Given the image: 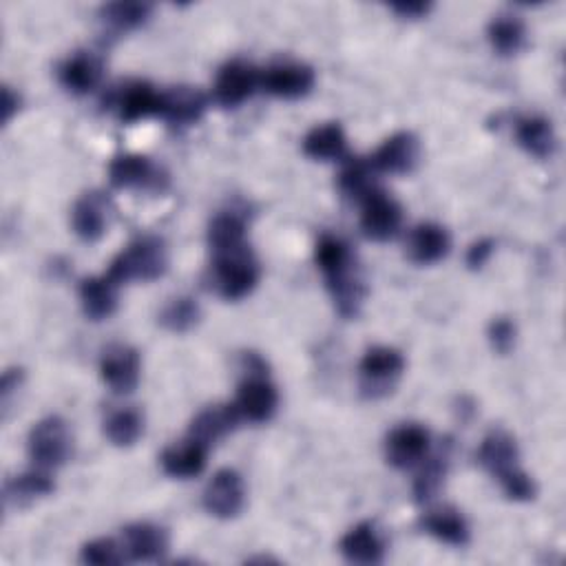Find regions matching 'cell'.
Wrapping results in <instances>:
<instances>
[{
  "instance_id": "obj_34",
  "label": "cell",
  "mask_w": 566,
  "mask_h": 566,
  "mask_svg": "<svg viewBox=\"0 0 566 566\" xmlns=\"http://www.w3.org/2000/svg\"><path fill=\"white\" fill-rule=\"evenodd\" d=\"M374 175H377V171L372 169L370 160L354 158V160H349V162L345 164V169L341 171V175H339V186H341V190H343L347 197L357 199V201H364L372 190H377V186H374Z\"/></svg>"
},
{
  "instance_id": "obj_40",
  "label": "cell",
  "mask_w": 566,
  "mask_h": 566,
  "mask_svg": "<svg viewBox=\"0 0 566 566\" xmlns=\"http://www.w3.org/2000/svg\"><path fill=\"white\" fill-rule=\"evenodd\" d=\"M390 10L401 19L418 21L432 12V3H422V0H401V3H392Z\"/></svg>"
},
{
  "instance_id": "obj_2",
  "label": "cell",
  "mask_w": 566,
  "mask_h": 566,
  "mask_svg": "<svg viewBox=\"0 0 566 566\" xmlns=\"http://www.w3.org/2000/svg\"><path fill=\"white\" fill-rule=\"evenodd\" d=\"M169 268V250L164 239L145 235L131 242L109 266L107 274L118 286L128 281H156Z\"/></svg>"
},
{
  "instance_id": "obj_13",
  "label": "cell",
  "mask_w": 566,
  "mask_h": 566,
  "mask_svg": "<svg viewBox=\"0 0 566 566\" xmlns=\"http://www.w3.org/2000/svg\"><path fill=\"white\" fill-rule=\"evenodd\" d=\"M420 156L418 139L409 131H401L390 135L383 145L374 151L370 158V164L377 173H390V175H403L414 171Z\"/></svg>"
},
{
  "instance_id": "obj_10",
  "label": "cell",
  "mask_w": 566,
  "mask_h": 566,
  "mask_svg": "<svg viewBox=\"0 0 566 566\" xmlns=\"http://www.w3.org/2000/svg\"><path fill=\"white\" fill-rule=\"evenodd\" d=\"M432 436L422 424L407 422L396 428L385 441V458L396 469H411L430 454Z\"/></svg>"
},
{
  "instance_id": "obj_39",
  "label": "cell",
  "mask_w": 566,
  "mask_h": 566,
  "mask_svg": "<svg viewBox=\"0 0 566 566\" xmlns=\"http://www.w3.org/2000/svg\"><path fill=\"white\" fill-rule=\"evenodd\" d=\"M516 323L509 317L493 319L489 325V343L499 354H509L516 345Z\"/></svg>"
},
{
  "instance_id": "obj_38",
  "label": "cell",
  "mask_w": 566,
  "mask_h": 566,
  "mask_svg": "<svg viewBox=\"0 0 566 566\" xmlns=\"http://www.w3.org/2000/svg\"><path fill=\"white\" fill-rule=\"evenodd\" d=\"M495 480L501 482L507 499L516 501V503H531L536 499V493H538V487H536L533 478L527 471H522L520 467L509 469L507 473L499 476Z\"/></svg>"
},
{
  "instance_id": "obj_5",
  "label": "cell",
  "mask_w": 566,
  "mask_h": 566,
  "mask_svg": "<svg viewBox=\"0 0 566 566\" xmlns=\"http://www.w3.org/2000/svg\"><path fill=\"white\" fill-rule=\"evenodd\" d=\"M71 432L60 416H47L29 432V456L38 469H58L71 456Z\"/></svg>"
},
{
  "instance_id": "obj_8",
  "label": "cell",
  "mask_w": 566,
  "mask_h": 566,
  "mask_svg": "<svg viewBox=\"0 0 566 566\" xmlns=\"http://www.w3.org/2000/svg\"><path fill=\"white\" fill-rule=\"evenodd\" d=\"M261 89L274 98L299 100L308 96L315 87V71L304 62H276L261 71Z\"/></svg>"
},
{
  "instance_id": "obj_21",
  "label": "cell",
  "mask_w": 566,
  "mask_h": 566,
  "mask_svg": "<svg viewBox=\"0 0 566 566\" xmlns=\"http://www.w3.org/2000/svg\"><path fill=\"white\" fill-rule=\"evenodd\" d=\"M341 555L352 564H381L385 557V542L372 522L352 527L341 538Z\"/></svg>"
},
{
  "instance_id": "obj_22",
  "label": "cell",
  "mask_w": 566,
  "mask_h": 566,
  "mask_svg": "<svg viewBox=\"0 0 566 566\" xmlns=\"http://www.w3.org/2000/svg\"><path fill=\"white\" fill-rule=\"evenodd\" d=\"M518 443L512 434L503 432V430H493L489 432L482 443L480 450L476 454L478 465L489 471L493 478H499L503 473H507L509 469L518 467Z\"/></svg>"
},
{
  "instance_id": "obj_7",
  "label": "cell",
  "mask_w": 566,
  "mask_h": 566,
  "mask_svg": "<svg viewBox=\"0 0 566 566\" xmlns=\"http://www.w3.org/2000/svg\"><path fill=\"white\" fill-rule=\"evenodd\" d=\"M403 224L401 204L383 190H372L361 201V229L372 242H390L398 235Z\"/></svg>"
},
{
  "instance_id": "obj_12",
  "label": "cell",
  "mask_w": 566,
  "mask_h": 566,
  "mask_svg": "<svg viewBox=\"0 0 566 566\" xmlns=\"http://www.w3.org/2000/svg\"><path fill=\"white\" fill-rule=\"evenodd\" d=\"M242 418L250 422H266L274 416L276 405H279V394L276 387L268 381V372H255L246 374L237 401H235Z\"/></svg>"
},
{
  "instance_id": "obj_29",
  "label": "cell",
  "mask_w": 566,
  "mask_h": 566,
  "mask_svg": "<svg viewBox=\"0 0 566 566\" xmlns=\"http://www.w3.org/2000/svg\"><path fill=\"white\" fill-rule=\"evenodd\" d=\"M422 529L432 538L450 544V546H465L469 542V525L465 516L454 507H439L422 516Z\"/></svg>"
},
{
  "instance_id": "obj_37",
  "label": "cell",
  "mask_w": 566,
  "mask_h": 566,
  "mask_svg": "<svg viewBox=\"0 0 566 566\" xmlns=\"http://www.w3.org/2000/svg\"><path fill=\"white\" fill-rule=\"evenodd\" d=\"M81 559L85 564H96V566H109V564H122L126 562V553L124 546L118 544L111 538H98L91 540L83 546L81 551Z\"/></svg>"
},
{
  "instance_id": "obj_17",
  "label": "cell",
  "mask_w": 566,
  "mask_h": 566,
  "mask_svg": "<svg viewBox=\"0 0 566 566\" xmlns=\"http://www.w3.org/2000/svg\"><path fill=\"white\" fill-rule=\"evenodd\" d=\"M126 559L156 562L169 551V533L153 522H135L122 531Z\"/></svg>"
},
{
  "instance_id": "obj_23",
  "label": "cell",
  "mask_w": 566,
  "mask_h": 566,
  "mask_svg": "<svg viewBox=\"0 0 566 566\" xmlns=\"http://www.w3.org/2000/svg\"><path fill=\"white\" fill-rule=\"evenodd\" d=\"M206 107H208V100L199 89L173 87L162 94L160 115L175 126H188V124H195L201 120Z\"/></svg>"
},
{
  "instance_id": "obj_14",
  "label": "cell",
  "mask_w": 566,
  "mask_h": 566,
  "mask_svg": "<svg viewBox=\"0 0 566 566\" xmlns=\"http://www.w3.org/2000/svg\"><path fill=\"white\" fill-rule=\"evenodd\" d=\"M242 414L237 409L235 403H224V405H210L206 409H201L193 422L188 436L206 447H210L212 443H218L220 439H224L226 434H231L237 424L242 422Z\"/></svg>"
},
{
  "instance_id": "obj_18",
  "label": "cell",
  "mask_w": 566,
  "mask_h": 566,
  "mask_svg": "<svg viewBox=\"0 0 566 566\" xmlns=\"http://www.w3.org/2000/svg\"><path fill=\"white\" fill-rule=\"evenodd\" d=\"M109 199L102 193L83 195L71 210V226L83 242H98L107 233Z\"/></svg>"
},
{
  "instance_id": "obj_30",
  "label": "cell",
  "mask_w": 566,
  "mask_h": 566,
  "mask_svg": "<svg viewBox=\"0 0 566 566\" xmlns=\"http://www.w3.org/2000/svg\"><path fill=\"white\" fill-rule=\"evenodd\" d=\"M208 244L216 255L237 250L246 246V218L237 210H224L210 222Z\"/></svg>"
},
{
  "instance_id": "obj_15",
  "label": "cell",
  "mask_w": 566,
  "mask_h": 566,
  "mask_svg": "<svg viewBox=\"0 0 566 566\" xmlns=\"http://www.w3.org/2000/svg\"><path fill=\"white\" fill-rule=\"evenodd\" d=\"M160 102L162 94L156 91V87H151L149 83L142 81L126 83L113 96V109L118 111V118L126 124L160 115Z\"/></svg>"
},
{
  "instance_id": "obj_26",
  "label": "cell",
  "mask_w": 566,
  "mask_h": 566,
  "mask_svg": "<svg viewBox=\"0 0 566 566\" xmlns=\"http://www.w3.org/2000/svg\"><path fill=\"white\" fill-rule=\"evenodd\" d=\"M516 139L529 156L538 160H549L557 147L553 124L542 115L520 118L516 124Z\"/></svg>"
},
{
  "instance_id": "obj_16",
  "label": "cell",
  "mask_w": 566,
  "mask_h": 566,
  "mask_svg": "<svg viewBox=\"0 0 566 566\" xmlns=\"http://www.w3.org/2000/svg\"><path fill=\"white\" fill-rule=\"evenodd\" d=\"M167 177L145 156H118L109 164V182L115 188H147L158 190Z\"/></svg>"
},
{
  "instance_id": "obj_11",
  "label": "cell",
  "mask_w": 566,
  "mask_h": 566,
  "mask_svg": "<svg viewBox=\"0 0 566 566\" xmlns=\"http://www.w3.org/2000/svg\"><path fill=\"white\" fill-rule=\"evenodd\" d=\"M139 354L131 345H111L102 352L100 377L113 394H131L139 383Z\"/></svg>"
},
{
  "instance_id": "obj_4",
  "label": "cell",
  "mask_w": 566,
  "mask_h": 566,
  "mask_svg": "<svg viewBox=\"0 0 566 566\" xmlns=\"http://www.w3.org/2000/svg\"><path fill=\"white\" fill-rule=\"evenodd\" d=\"M405 372V357L387 345H377L364 354L359 364V385L368 401L385 398L394 392Z\"/></svg>"
},
{
  "instance_id": "obj_1",
  "label": "cell",
  "mask_w": 566,
  "mask_h": 566,
  "mask_svg": "<svg viewBox=\"0 0 566 566\" xmlns=\"http://www.w3.org/2000/svg\"><path fill=\"white\" fill-rule=\"evenodd\" d=\"M315 259L323 272L325 286L339 315L345 319L357 317L366 299V283L357 270V263H354L349 246L339 237L323 235L317 244Z\"/></svg>"
},
{
  "instance_id": "obj_6",
  "label": "cell",
  "mask_w": 566,
  "mask_h": 566,
  "mask_svg": "<svg viewBox=\"0 0 566 566\" xmlns=\"http://www.w3.org/2000/svg\"><path fill=\"white\" fill-rule=\"evenodd\" d=\"M204 509L220 520L237 518L246 507L244 478L235 469H220L212 476L201 495Z\"/></svg>"
},
{
  "instance_id": "obj_32",
  "label": "cell",
  "mask_w": 566,
  "mask_h": 566,
  "mask_svg": "<svg viewBox=\"0 0 566 566\" xmlns=\"http://www.w3.org/2000/svg\"><path fill=\"white\" fill-rule=\"evenodd\" d=\"M104 434L115 447H133L145 434V418L137 409H118L104 420Z\"/></svg>"
},
{
  "instance_id": "obj_9",
  "label": "cell",
  "mask_w": 566,
  "mask_h": 566,
  "mask_svg": "<svg viewBox=\"0 0 566 566\" xmlns=\"http://www.w3.org/2000/svg\"><path fill=\"white\" fill-rule=\"evenodd\" d=\"M261 71H257L246 60H231L226 62L216 81V100L224 109H235L244 104L261 85Z\"/></svg>"
},
{
  "instance_id": "obj_36",
  "label": "cell",
  "mask_w": 566,
  "mask_h": 566,
  "mask_svg": "<svg viewBox=\"0 0 566 566\" xmlns=\"http://www.w3.org/2000/svg\"><path fill=\"white\" fill-rule=\"evenodd\" d=\"M199 319H201V310L193 297H177L160 312L162 328L175 334H184L193 330L199 323Z\"/></svg>"
},
{
  "instance_id": "obj_27",
  "label": "cell",
  "mask_w": 566,
  "mask_h": 566,
  "mask_svg": "<svg viewBox=\"0 0 566 566\" xmlns=\"http://www.w3.org/2000/svg\"><path fill=\"white\" fill-rule=\"evenodd\" d=\"M118 283L109 279V274L102 276H89L81 283V304L85 315L91 321L109 319L118 308Z\"/></svg>"
},
{
  "instance_id": "obj_43",
  "label": "cell",
  "mask_w": 566,
  "mask_h": 566,
  "mask_svg": "<svg viewBox=\"0 0 566 566\" xmlns=\"http://www.w3.org/2000/svg\"><path fill=\"white\" fill-rule=\"evenodd\" d=\"M21 109V96L12 91V87H3V124H8L14 113Z\"/></svg>"
},
{
  "instance_id": "obj_3",
  "label": "cell",
  "mask_w": 566,
  "mask_h": 566,
  "mask_svg": "<svg viewBox=\"0 0 566 566\" xmlns=\"http://www.w3.org/2000/svg\"><path fill=\"white\" fill-rule=\"evenodd\" d=\"M212 283L226 302H239L248 297L259 283V263L248 246L231 253L216 255L212 263Z\"/></svg>"
},
{
  "instance_id": "obj_25",
  "label": "cell",
  "mask_w": 566,
  "mask_h": 566,
  "mask_svg": "<svg viewBox=\"0 0 566 566\" xmlns=\"http://www.w3.org/2000/svg\"><path fill=\"white\" fill-rule=\"evenodd\" d=\"M304 153L319 162H336L347 153V137L339 122H325L315 126L304 137Z\"/></svg>"
},
{
  "instance_id": "obj_35",
  "label": "cell",
  "mask_w": 566,
  "mask_h": 566,
  "mask_svg": "<svg viewBox=\"0 0 566 566\" xmlns=\"http://www.w3.org/2000/svg\"><path fill=\"white\" fill-rule=\"evenodd\" d=\"M151 16L147 3H109L100 10V19L115 32H131L145 25Z\"/></svg>"
},
{
  "instance_id": "obj_24",
  "label": "cell",
  "mask_w": 566,
  "mask_h": 566,
  "mask_svg": "<svg viewBox=\"0 0 566 566\" xmlns=\"http://www.w3.org/2000/svg\"><path fill=\"white\" fill-rule=\"evenodd\" d=\"M206 458H208V447L188 436L184 443L167 447L162 452L160 465H162L164 473H169L171 478L186 480V478H195L204 471Z\"/></svg>"
},
{
  "instance_id": "obj_28",
  "label": "cell",
  "mask_w": 566,
  "mask_h": 566,
  "mask_svg": "<svg viewBox=\"0 0 566 566\" xmlns=\"http://www.w3.org/2000/svg\"><path fill=\"white\" fill-rule=\"evenodd\" d=\"M56 484L49 478V473L45 469H34L27 473H21L16 478H10L5 482V495L3 501L8 507L21 509V507H29L32 503L45 499V495L53 493Z\"/></svg>"
},
{
  "instance_id": "obj_19",
  "label": "cell",
  "mask_w": 566,
  "mask_h": 566,
  "mask_svg": "<svg viewBox=\"0 0 566 566\" xmlns=\"http://www.w3.org/2000/svg\"><path fill=\"white\" fill-rule=\"evenodd\" d=\"M450 248H452V237L441 224L424 222V224H418L409 233L407 253L414 263H420V266L439 263L441 259H445L450 255Z\"/></svg>"
},
{
  "instance_id": "obj_41",
  "label": "cell",
  "mask_w": 566,
  "mask_h": 566,
  "mask_svg": "<svg viewBox=\"0 0 566 566\" xmlns=\"http://www.w3.org/2000/svg\"><path fill=\"white\" fill-rule=\"evenodd\" d=\"M493 248H495V242H493V239H480V242L471 244L469 250H467V257H465L467 266H469L471 270H480V268L491 259Z\"/></svg>"
},
{
  "instance_id": "obj_33",
  "label": "cell",
  "mask_w": 566,
  "mask_h": 566,
  "mask_svg": "<svg viewBox=\"0 0 566 566\" xmlns=\"http://www.w3.org/2000/svg\"><path fill=\"white\" fill-rule=\"evenodd\" d=\"M447 469H450V456L445 452L436 454L432 458H424L414 478V499L418 503L432 501L445 482Z\"/></svg>"
},
{
  "instance_id": "obj_31",
  "label": "cell",
  "mask_w": 566,
  "mask_h": 566,
  "mask_svg": "<svg viewBox=\"0 0 566 566\" xmlns=\"http://www.w3.org/2000/svg\"><path fill=\"white\" fill-rule=\"evenodd\" d=\"M487 38L501 56H516L527 42L525 23L516 16H499L487 27Z\"/></svg>"
},
{
  "instance_id": "obj_20",
  "label": "cell",
  "mask_w": 566,
  "mask_h": 566,
  "mask_svg": "<svg viewBox=\"0 0 566 566\" xmlns=\"http://www.w3.org/2000/svg\"><path fill=\"white\" fill-rule=\"evenodd\" d=\"M100 78H102V62L87 51H78L76 56L66 58L58 69L60 85L76 96H87L89 91H94Z\"/></svg>"
},
{
  "instance_id": "obj_42",
  "label": "cell",
  "mask_w": 566,
  "mask_h": 566,
  "mask_svg": "<svg viewBox=\"0 0 566 566\" xmlns=\"http://www.w3.org/2000/svg\"><path fill=\"white\" fill-rule=\"evenodd\" d=\"M21 383H23V370L14 368V370H8V372L3 374V383H0V394H3V403L10 401L12 392L19 390Z\"/></svg>"
}]
</instances>
